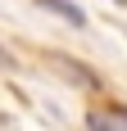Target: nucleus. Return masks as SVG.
Returning a JSON list of instances; mask_svg holds the SVG:
<instances>
[{
  "label": "nucleus",
  "mask_w": 127,
  "mask_h": 131,
  "mask_svg": "<svg viewBox=\"0 0 127 131\" xmlns=\"http://www.w3.org/2000/svg\"><path fill=\"white\" fill-rule=\"evenodd\" d=\"M41 9H50V14H59L63 23H73V27H86V14L77 9L73 0H41Z\"/></svg>",
  "instance_id": "nucleus-1"
},
{
  "label": "nucleus",
  "mask_w": 127,
  "mask_h": 131,
  "mask_svg": "<svg viewBox=\"0 0 127 131\" xmlns=\"http://www.w3.org/2000/svg\"><path fill=\"white\" fill-rule=\"evenodd\" d=\"M86 131H123V127H114L104 113H91V118H86Z\"/></svg>",
  "instance_id": "nucleus-2"
},
{
  "label": "nucleus",
  "mask_w": 127,
  "mask_h": 131,
  "mask_svg": "<svg viewBox=\"0 0 127 131\" xmlns=\"http://www.w3.org/2000/svg\"><path fill=\"white\" fill-rule=\"evenodd\" d=\"M118 122H123V127H127V113H118Z\"/></svg>",
  "instance_id": "nucleus-3"
},
{
  "label": "nucleus",
  "mask_w": 127,
  "mask_h": 131,
  "mask_svg": "<svg viewBox=\"0 0 127 131\" xmlns=\"http://www.w3.org/2000/svg\"><path fill=\"white\" fill-rule=\"evenodd\" d=\"M118 5H127V0H118Z\"/></svg>",
  "instance_id": "nucleus-4"
}]
</instances>
